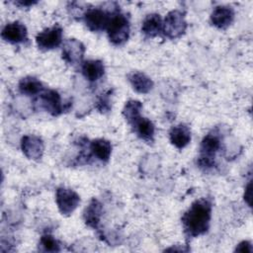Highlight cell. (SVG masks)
Here are the masks:
<instances>
[{"label": "cell", "mask_w": 253, "mask_h": 253, "mask_svg": "<svg viewBox=\"0 0 253 253\" xmlns=\"http://www.w3.org/2000/svg\"><path fill=\"white\" fill-rule=\"evenodd\" d=\"M211 216V205L207 200H199L192 204L190 209L182 216L185 232L196 237L207 232Z\"/></svg>", "instance_id": "obj_1"}, {"label": "cell", "mask_w": 253, "mask_h": 253, "mask_svg": "<svg viewBox=\"0 0 253 253\" xmlns=\"http://www.w3.org/2000/svg\"><path fill=\"white\" fill-rule=\"evenodd\" d=\"M109 40L116 45L125 43L129 36V24L126 17L123 14H115L110 17L107 25Z\"/></svg>", "instance_id": "obj_2"}, {"label": "cell", "mask_w": 253, "mask_h": 253, "mask_svg": "<svg viewBox=\"0 0 253 253\" xmlns=\"http://www.w3.org/2000/svg\"><path fill=\"white\" fill-rule=\"evenodd\" d=\"M187 29V22L184 13L178 10L169 12L162 24V31L169 39H177L181 37Z\"/></svg>", "instance_id": "obj_3"}, {"label": "cell", "mask_w": 253, "mask_h": 253, "mask_svg": "<svg viewBox=\"0 0 253 253\" xmlns=\"http://www.w3.org/2000/svg\"><path fill=\"white\" fill-rule=\"evenodd\" d=\"M55 201L61 214L69 215L79 206L80 197L75 191L61 187L56 190Z\"/></svg>", "instance_id": "obj_4"}, {"label": "cell", "mask_w": 253, "mask_h": 253, "mask_svg": "<svg viewBox=\"0 0 253 253\" xmlns=\"http://www.w3.org/2000/svg\"><path fill=\"white\" fill-rule=\"evenodd\" d=\"M220 148V140L216 134H207L201 143V157L199 163L204 167H211L213 157Z\"/></svg>", "instance_id": "obj_5"}, {"label": "cell", "mask_w": 253, "mask_h": 253, "mask_svg": "<svg viewBox=\"0 0 253 253\" xmlns=\"http://www.w3.org/2000/svg\"><path fill=\"white\" fill-rule=\"evenodd\" d=\"M61 42L62 29L58 25L43 30L36 38V42L38 46L43 50H48L57 47L61 43Z\"/></svg>", "instance_id": "obj_6"}, {"label": "cell", "mask_w": 253, "mask_h": 253, "mask_svg": "<svg viewBox=\"0 0 253 253\" xmlns=\"http://www.w3.org/2000/svg\"><path fill=\"white\" fill-rule=\"evenodd\" d=\"M21 148L27 158L32 160H39L42 157L44 145L40 136L34 134L24 135L21 139Z\"/></svg>", "instance_id": "obj_7"}, {"label": "cell", "mask_w": 253, "mask_h": 253, "mask_svg": "<svg viewBox=\"0 0 253 253\" xmlns=\"http://www.w3.org/2000/svg\"><path fill=\"white\" fill-rule=\"evenodd\" d=\"M84 53V44L76 39H69L63 44L62 58L69 64L73 65L79 63L82 60Z\"/></svg>", "instance_id": "obj_8"}, {"label": "cell", "mask_w": 253, "mask_h": 253, "mask_svg": "<svg viewBox=\"0 0 253 253\" xmlns=\"http://www.w3.org/2000/svg\"><path fill=\"white\" fill-rule=\"evenodd\" d=\"M109 20V15L99 8L89 9L84 14V22L87 28L92 32H99L106 29Z\"/></svg>", "instance_id": "obj_9"}, {"label": "cell", "mask_w": 253, "mask_h": 253, "mask_svg": "<svg viewBox=\"0 0 253 253\" xmlns=\"http://www.w3.org/2000/svg\"><path fill=\"white\" fill-rule=\"evenodd\" d=\"M27 28L20 22H13L7 24L2 32L1 37L4 41L10 43H20L27 39Z\"/></svg>", "instance_id": "obj_10"}, {"label": "cell", "mask_w": 253, "mask_h": 253, "mask_svg": "<svg viewBox=\"0 0 253 253\" xmlns=\"http://www.w3.org/2000/svg\"><path fill=\"white\" fill-rule=\"evenodd\" d=\"M41 108L50 113L52 116H57L61 113V99L60 95L54 90H45L40 95Z\"/></svg>", "instance_id": "obj_11"}, {"label": "cell", "mask_w": 253, "mask_h": 253, "mask_svg": "<svg viewBox=\"0 0 253 253\" xmlns=\"http://www.w3.org/2000/svg\"><path fill=\"white\" fill-rule=\"evenodd\" d=\"M234 19V11L228 6H217L211 15V24L218 29H226Z\"/></svg>", "instance_id": "obj_12"}, {"label": "cell", "mask_w": 253, "mask_h": 253, "mask_svg": "<svg viewBox=\"0 0 253 253\" xmlns=\"http://www.w3.org/2000/svg\"><path fill=\"white\" fill-rule=\"evenodd\" d=\"M169 137L171 143L175 147L182 149L187 146L191 141V130L186 125L180 124L171 128L169 132Z\"/></svg>", "instance_id": "obj_13"}, {"label": "cell", "mask_w": 253, "mask_h": 253, "mask_svg": "<svg viewBox=\"0 0 253 253\" xmlns=\"http://www.w3.org/2000/svg\"><path fill=\"white\" fill-rule=\"evenodd\" d=\"M127 78L131 87L137 93L146 94L153 87V81L143 72L133 71L127 75Z\"/></svg>", "instance_id": "obj_14"}, {"label": "cell", "mask_w": 253, "mask_h": 253, "mask_svg": "<svg viewBox=\"0 0 253 253\" xmlns=\"http://www.w3.org/2000/svg\"><path fill=\"white\" fill-rule=\"evenodd\" d=\"M105 72L104 64L101 60H87L82 65V73L89 81L99 80Z\"/></svg>", "instance_id": "obj_15"}, {"label": "cell", "mask_w": 253, "mask_h": 253, "mask_svg": "<svg viewBox=\"0 0 253 253\" xmlns=\"http://www.w3.org/2000/svg\"><path fill=\"white\" fill-rule=\"evenodd\" d=\"M102 205L97 200L93 199L89 206L85 209L84 211V220L85 223L93 228H96L100 222L102 215Z\"/></svg>", "instance_id": "obj_16"}, {"label": "cell", "mask_w": 253, "mask_h": 253, "mask_svg": "<svg viewBox=\"0 0 253 253\" xmlns=\"http://www.w3.org/2000/svg\"><path fill=\"white\" fill-rule=\"evenodd\" d=\"M162 24L163 22L159 14H149L142 22L141 31L148 37H155L162 31Z\"/></svg>", "instance_id": "obj_17"}, {"label": "cell", "mask_w": 253, "mask_h": 253, "mask_svg": "<svg viewBox=\"0 0 253 253\" xmlns=\"http://www.w3.org/2000/svg\"><path fill=\"white\" fill-rule=\"evenodd\" d=\"M90 148L92 153L103 162H107L111 157L112 145L109 140L103 138L95 139L91 142Z\"/></svg>", "instance_id": "obj_18"}, {"label": "cell", "mask_w": 253, "mask_h": 253, "mask_svg": "<svg viewBox=\"0 0 253 253\" xmlns=\"http://www.w3.org/2000/svg\"><path fill=\"white\" fill-rule=\"evenodd\" d=\"M137 135L146 141H151L154 136V125L146 118H139L133 125Z\"/></svg>", "instance_id": "obj_19"}, {"label": "cell", "mask_w": 253, "mask_h": 253, "mask_svg": "<svg viewBox=\"0 0 253 253\" xmlns=\"http://www.w3.org/2000/svg\"><path fill=\"white\" fill-rule=\"evenodd\" d=\"M19 90L22 94L25 95H36L42 90V84L36 77L27 76L20 80Z\"/></svg>", "instance_id": "obj_20"}, {"label": "cell", "mask_w": 253, "mask_h": 253, "mask_svg": "<svg viewBox=\"0 0 253 253\" xmlns=\"http://www.w3.org/2000/svg\"><path fill=\"white\" fill-rule=\"evenodd\" d=\"M141 109H142V105L139 101L130 100L126 102L123 110V115L129 125L132 126L140 118Z\"/></svg>", "instance_id": "obj_21"}, {"label": "cell", "mask_w": 253, "mask_h": 253, "mask_svg": "<svg viewBox=\"0 0 253 253\" xmlns=\"http://www.w3.org/2000/svg\"><path fill=\"white\" fill-rule=\"evenodd\" d=\"M40 249L44 252H58L60 250V245L52 235L44 234L41 237Z\"/></svg>", "instance_id": "obj_22"}, {"label": "cell", "mask_w": 253, "mask_h": 253, "mask_svg": "<svg viewBox=\"0 0 253 253\" xmlns=\"http://www.w3.org/2000/svg\"><path fill=\"white\" fill-rule=\"evenodd\" d=\"M235 251L237 252H245V253H252L253 251V248H252V245L249 241H242L240 242L237 246H236V249Z\"/></svg>", "instance_id": "obj_23"}, {"label": "cell", "mask_w": 253, "mask_h": 253, "mask_svg": "<svg viewBox=\"0 0 253 253\" xmlns=\"http://www.w3.org/2000/svg\"><path fill=\"white\" fill-rule=\"evenodd\" d=\"M244 200L248 204V206L251 207V205H252V182L251 181L248 183V185L245 188Z\"/></svg>", "instance_id": "obj_24"}, {"label": "cell", "mask_w": 253, "mask_h": 253, "mask_svg": "<svg viewBox=\"0 0 253 253\" xmlns=\"http://www.w3.org/2000/svg\"><path fill=\"white\" fill-rule=\"evenodd\" d=\"M36 3H37L36 1H23V0H20V1L15 2V4L20 5L21 7H28V6H31V5L36 4Z\"/></svg>", "instance_id": "obj_25"}]
</instances>
